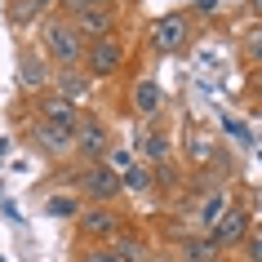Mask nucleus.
Here are the masks:
<instances>
[{
  "label": "nucleus",
  "instance_id": "1",
  "mask_svg": "<svg viewBox=\"0 0 262 262\" xmlns=\"http://www.w3.org/2000/svg\"><path fill=\"white\" fill-rule=\"evenodd\" d=\"M40 54H45V62H54V67H80L84 36L76 31L71 18L45 14V23H40Z\"/></svg>",
  "mask_w": 262,
  "mask_h": 262
},
{
  "label": "nucleus",
  "instance_id": "2",
  "mask_svg": "<svg viewBox=\"0 0 262 262\" xmlns=\"http://www.w3.org/2000/svg\"><path fill=\"white\" fill-rule=\"evenodd\" d=\"M120 67H124V45H120V36H116V31L98 36V40H84L80 71L89 76V80H107V76H116Z\"/></svg>",
  "mask_w": 262,
  "mask_h": 262
},
{
  "label": "nucleus",
  "instance_id": "3",
  "mask_svg": "<svg viewBox=\"0 0 262 262\" xmlns=\"http://www.w3.org/2000/svg\"><path fill=\"white\" fill-rule=\"evenodd\" d=\"M76 195L89 200V205H111L120 195V169H111L107 160L102 165H80L76 169Z\"/></svg>",
  "mask_w": 262,
  "mask_h": 262
},
{
  "label": "nucleus",
  "instance_id": "4",
  "mask_svg": "<svg viewBox=\"0 0 262 262\" xmlns=\"http://www.w3.org/2000/svg\"><path fill=\"white\" fill-rule=\"evenodd\" d=\"M71 151L80 156V165H102V160L111 156L107 124L98 120V116H89V111H84L80 124H76V134H71Z\"/></svg>",
  "mask_w": 262,
  "mask_h": 262
},
{
  "label": "nucleus",
  "instance_id": "5",
  "mask_svg": "<svg viewBox=\"0 0 262 262\" xmlns=\"http://www.w3.org/2000/svg\"><path fill=\"white\" fill-rule=\"evenodd\" d=\"M120 227H124V218L111 205H84L76 213V231H80L84 245H111Z\"/></svg>",
  "mask_w": 262,
  "mask_h": 262
},
{
  "label": "nucleus",
  "instance_id": "6",
  "mask_svg": "<svg viewBox=\"0 0 262 262\" xmlns=\"http://www.w3.org/2000/svg\"><path fill=\"white\" fill-rule=\"evenodd\" d=\"M147 40H151L156 54H182V49L191 45V18H187V14H165V18H156L151 31H147Z\"/></svg>",
  "mask_w": 262,
  "mask_h": 262
},
{
  "label": "nucleus",
  "instance_id": "7",
  "mask_svg": "<svg viewBox=\"0 0 262 262\" xmlns=\"http://www.w3.org/2000/svg\"><path fill=\"white\" fill-rule=\"evenodd\" d=\"M249 231H253V218H249V209L245 205H227L222 209V218L209 227V240L218 249H231V245H240V240H249Z\"/></svg>",
  "mask_w": 262,
  "mask_h": 262
},
{
  "label": "nucleus",
  "instance_id": "8",
  "mask_svg": "<svg viewBox=\"0 0 262 262\" xmlns=\"http://www.w3.org/2000/svg\"><path fill=\"white\" fill-rule=\"evenodd\" d=\"M80 116H84V111L76 107V102H67L62 94H40V102H36V120L54 124V129H67V134H76Z\"/></svg>",
  "mask_w": 262,
  "mask_h": 262
},
{
  "label": "nucleus",
  "instance_id": "9",
  "mask_svg": "<svg viewBox=\"0 0 262 262\" xmlns=\"http://www.w3.org/2000/svg\"><path fill=\"white\" fill-rule=\"evenodd\" d=\"M129 107H134V116H142V120L160 116V111H165V89H160V80H156V76H138L134 89H129Z\"/></svg>",
  "mask_w": 262,
  "mask_h": 262
},
{
  "label": "nucleus",
  "instance_id": "10",
  "mask_svg": "<svg viewBox=\"0 0 262 262\" xmlns=\"http://www.w3.org/2000/svg\"><path fill=\"white\" fill-rule=\"evenodd\" d=\"M31 142H36V151L49 156V160L71 156V134H67V129H54V124H45V120L31 124Z\"/></svg>",
  "mask_w": 262,
  "mask_h": 262
},
{
  "label": "nucleus",
  "instance_id": "11",
  "mask_svg": "<svg viewBox=\"0 0 262 262\" xmlns=\"http://www.w3.org/2000/svg\"><path fill=\"white\" fill-rule=\"evenodd\" d=\"M231 205V195H227V187H218V182H205V195H200V205H195V227H200V231H209V227H213V222L222 218V209Z\"/></svg>",
  "mask_w": 262,
  "mask_h": 262
},
{
  "label": "nucleus",
  "instance_id": "12",
  "mask_svg": "<svg viewBox=\"0 0 262 262\" xmlns=\"http://www.w3.org/2000/svg\"><path fill=\"white\" fill-rule=\"evenodd\" d=\"M71 23H76V31H80L84 40H98V36H107V31H116V5H94V9H84V14H76Z\"/></svg>",
  "mask_w": 262,
  "mask_h": 262
},
{
  "label": "nucleus",
  "instance_id": "13",
  "mask_svg": "<svg viewBox=\"0 0 262 262\" xmlns=\"http://www.w3.org/2000/svg\"><path fill=\"white\" fill-rule=\"evenodd\" d=\"M89 84H94V80H89V76H84L80 67H58V71H54V94H62L67 102H76V107L84 102Z\"/></svg>",
  "mask_w": 262,
  "mask_h": 262
},
{
  "label": "nucleus",
  "instance_id": "14",
  "mask_svg": "<svg viewBox=\"0 0 262 262\" xmlns=\"http://www.w3.org/2000/svg\"><path fill=\"white\" fill-rule=\"evenodd\" d=\"M151 165H142V160H134V165H124L120 169V191H129V195H147L151 191Z\"/></svg>",
  "mask_w": 262,
  "mask_h": 262
},
{
  "label": "nucleus",
  "instance_id": "15",
  "mask_svg": "<svg viewBox=\"0 0 262 262\" xmlns=\"http://www.w3.org/2000/svg\"><path fill=\"white\" fill-rule=\"evenodd\" d=\"M111 249H116L124 262H147V240H142L138 231H129V227H120V231H116Z\"/></svg>",
  "mask_w": 262,
  "mask_h": 262
},
{
  "label": "nucleus",
  "instance_id": "16",
  "mask_svg": "<svg viewBox=\"0 0 262 262\" xmlns=\"http://www.w3.org/2000/svg\"><path fill=\"white\" fill-rule=\"evenodd\" d=\"M169 156H173V142H169V134H147L142 138V165H165Z\"/></svg>",
  "mask_w": 262,
  "mask_h": 262
},
{
  "label": "nucleus",
  "instance_id": "17",
  "mask_svg": "<svg viewBox=\"0 0 262 262\" xmlns=\"http://www.w3.org/2000/svg\"><path fill=\"white\" fill-rule=\"evenodd\" d=\"M80 195L76 191H54V195H45V213H49V218H76V213H80Z\"/></svg>",
  "mask_w": 262,
  "mask_h": 262
},
{
  "label": "nucleus",
  "instance_id": "18",
  "mask_svg": "<svg viewBox=\"0 0 262 262\" xmlns=\"http://www.w3.org/2000/svg\"><path fill=\"white\" fill-rule=\"evenodd\" d=\"M9 23H14L18 31L31 27V23H40V5H36V0H9Z\"/></svg>",
  "mask_w": 262,
  "mask_h": 262
},
{
  "label": "nucleus",
  "instance_id": "19",
  "mask_svg": "<svg viewBox=\"0 0 262 262\" xmlns=\"http://www.w3.org/2000/svg\"><path fill=\"white\" fill-rule=\"evenodd\" d=\"M191 160H195V165L218 160V147H213V138H209V134H200V129H191Z\"/></svg>",
  "mask_w": 262,
  "mask_h": 262
},
{
  "label": "nucleus",
  "instance_id": "20",
  "mask_svg": "<svg viewBox=\"0 0 262 262\" xmlns=\"http://www.w3.org/2000/svg\"><path fill=\"white\" fill-rule=\"evenodd\" d=\"M182 258L187 262H209V258H218V245H213V240H187V245H182Z\"/></svg>",
  "mask_w": 262,
  "mask_h": 262
},
{
  "label": "nucleus",
  "instance_id": "21",
  "mask_svg": "<svg viewBox=\"0 0 262 262\" xmlns=\"http://www.w3.org/2000/svg\"><path fill=\"white\" fill-rule=\"evenodd\" d=\"M240 54H245L249 62H258V67H262V23L245 31V40H240Z\"/></svg>",
  "mask_w": 262,
  "mask_h": 262
},
{
  "label": "nucleus",
  "instance_id": "22",
  "mask_svg": "<svg viewBox=\"0 0 262 262\" xmlns=\"http://www.w3.org/2000/svg\"><path fill=\"white\" fill-rule=\"evenodd\" d=\"M76 262H124V258L111 245H84L80 253H76Z\"/></svg>",
  "mask_w": 262,
  "mask_h": 262
},
{
  "label": "nucleus",
  "instance_id": "23",
  "mask_svg": "<svg viewBox=\"0 0 262 262\" xmlns=\"http://www.w3.org/2000/svg\"><path fill=\"white\" fill-rule=\"evenodd\" d=\"M45 80V54H23V84Z\"/></svg>",
  "mask_w": 262,
  "mask_h": 262
},
{
  "label": "nucleus",
  "instance_id": "24",
  "mask_svg": "<svg viewBox=\"0 0 262 262\" xmlns=\"http://www.w3.org/2000/svg\"><path fill=\"white\" fill-rule=\"evenodd\" d=\"M94 5H111V0H58V9H54V14L76 18V14H84V9H94Z\"/></svg>",
  "mask_w": 262,
  "mask_h": 262
},
{
  "label": "nucleus",
  "instance_id": "25",
  "mask_svg": "<svg viewBox=\"0 0 262 262\" xmlns=\"http://www.w3.org/2000/svg\"><path fill=\"white\" fill-rule=\"evenodd\" d=\"M245 245H249V262H262V235H249Z\"/></svg>",
  "mask_w": 262,
  "mask_h": 262
},
{
  "label": "nucleus",
  "instance_id": "26",
  "mask_svg": "<svg viewBox=\"0 0 262 262\" xmlns=\"http://www.w3.org/2000/svg\"><path fill=\"white\" fill-rule=\"evenodd\" d=\"M36 5H40V14H54L58 9V0H36Z\"/></svg>",
  "mask_w": 262,
  "mask_h": 262
},
{
  "label": "nucleus",
  "instance_id": "27",
  "mask_svg": "<svg viewBox=\"0 0 262 262\" xmlns=\"http://www.w3.org/2000/svg\"><path fill=\"white\" fill-rule=\"evenodd\" d=\"M249 14H253V18L262 23V0H249Z\"/></svg>",
  "mask_w": 262,
  "mask_h": 262
},
{
  "label": "nucleus",
  "instance_id": "28",
  "mask_svg": "<svg viewBox=\"0 0 262 262\" xmlns=\"http://www.w3.org/2000/svg\"><path fill=\"white\" fill-rule=\"evenodd\" d=\"M258 94H262V71H258Z\"/></svg>",
  "mask_w": 262,
  "mask_h": 262
},
{
  "label": "nucleus",
  "instance_id": "29",
  "mask_svg": "<svg viewBox=\"0 0 262 262\" xmlns=\"http://www.w3.org/2000/svg\"><path fill=\"white\" fill-rule=\"evenodd\" d=\"M209 262H222V258H209Z\"/></svg>",
  "mask_w": 262,
  "mask_h": 262
}]
</instances>
